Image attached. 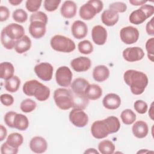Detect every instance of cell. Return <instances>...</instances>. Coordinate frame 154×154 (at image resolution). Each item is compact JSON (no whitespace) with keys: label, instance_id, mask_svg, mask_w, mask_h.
<instances>
[{"label":"cell","instance_id":"1","mask_svg":"<svg viewBox=\"0 0 154 154\" xmlns=\"http://www.w3.org/2000/svg\"><path fill=\"white\" fill-rule=\"evenodd\" d=\"M123 79L129 86L132 93L135 95L143 93L149 83V79L146 73L133 69L125 71L123 74Z\"/></svg>","mask_w":154,"mask_h":154},{"label":"cell","instance_id":"2","mask_svg":"<svg viewBox=\"0 0 154 154\" xmlns=\"http://www.w3.org/2000/svg\"><path fill=\"white\" fill-rule=\"evenodd\" d=\"M23 92L28 96H34L40 102L46 100L50 96L51 91L48 87L43 85L36 79L26 81L22 87Z\"/></svg>","mask_w":154,"mask_h":154},{"label":"cell","instance_id":"3","mask_svg":"<svg viewBox=\"0 0 154 154\" xmlns=\"http://www.w3.org/2000/svg\"><path fill=\"white\" fill-rule=\"evenodd\" d=\"M54 99L56 105L62 110H67L74 107V93L69 89H56L54 93Z\"/></svg>","mask_w":154,"mask_h":154},{"label":"cell","instance_id":"4","mask_svg":"<svg viewBox=\"0 0 154 154\" xmlns=\"http://www.w3.org/2000/svg\"><path fill=\"white\" fill-rule=\"evenodd\" d=\"M103 8V2L99 0H90L82 5L79 11V16L82 19L90 20L99 13Z\"/></svg>","mask_w":154,"mask_h":154},{"label":"cell","instance_id":"5","mask_svg":"<svg viewBox=\"0 0 154 154\" xmlns=\"http://www.w3.org/2000/svg\"><path fill=\"white\" fill-rule=\"evenodd\" d=\"M50 45L54 50L65 53H70L76 48V45L72 39L60 34L55 35L51 38Z\"/></svg>","mask_w":154,"mask_h":154},{"label":"cell","instance_id":"6","mask_svg":"<svg viewBox=\"0 0 154 154\" xmlns=\"http://www.w3.org/2000/svg\"><path fill=\"white\" fill-rule=\"evenodd\" d=\"M154 13V7L150 4L141 5L140 8L133 11L129 16V22L135 25L143 23Z\"/></svg>","mask_w":154,"mask_h":154},{"label":"cell","instance_id":"7","mask_svg":"<svg viewBox=\"0 0 154 154\" xmlns=\"http://www.w3.org/2000/svg\"><path fill=\"white\" fill-rule=\"evenodd\" d=\"M73 73L67 66L58 67L55 73V80L57 84L61 87H69L72 82Z\"/></svg>","mask_w":154,"mask_h":154},{"label":"cell","instance_id":"8","mask_svg":"<svg viewBox=\"0 0 154 154\" xmlns=\"http://www.w3.org/2000/svg\"><path fill=\"white\" fill-rule=\"evenodd\" d=\"M70 122L76 127H85L88 122V115L81 108H73L69 116Z\"/></svg>","mask_w":154,"mask_h":154},{"label":"cell","instance_id":"9","mask_svg":"<svg viewBox=\"0 0 154 154\" xmlns=\"http://www.w3.org/2000/svg\"><path fill=\"white\" fill-rule=\"evenodd\" d=\"M139 35L138 30L132 26L123 27L120 31V39L126 45H132L136 43L139 38Z\"/></svg>","mask_w":154,"mask_h":154},{"label":"cell","instance_id":"10","mask_svg":"<svg viewBox=\"0 0 154 154\" xmlns=\"http://www.w3.org/2000/svg\"><path fill=\"white\" fill-rule=\"evenodd\" d=\"M34 70L36 75L42 81H49L52 78L54 67L49 63L43 62L35 65Z\"/></svg>","mask_w":154,"mask_h":154},{"label":"cell","instance_id":"11","mask_svg":"<svg viewBox=\"0 0 154 154\" xmlns=\"http://www.w3.org/2000/svg\"><path fill=\"white\" fill-rule=\"evenodd\" d=\"M91 133L96 139L104 138L110 134L108 126L104 119L96 120L93 123L91 126Z\"/></svg>","mask_w":154,"mask_h":154},{"label":"cell","instance_id":"12","mask_svg":"<svg viewBox=\"0 0 154 154\" xmlns=\"http://www.w3.org/2000/svg\"><path fill=\"white\" fill-rule=\"evenodd\" d=\"M122 55L126 61L132 63L141 60L144 57V52L140 47H129L123 50Z\"/></svg>","mask_w":154,"mask_h":154},{"label":"cell","instance_id":"13","mask_svg":"<svg viewBox=\"0 0 154 154\" xmlns=\"http://www.w3.org/2000/svg\"><path fill=\"white\" fill-rule=\"evenodd\" d=\"M3 29L9 38L16 42L25 35L23 27L17 23H11L8 24Z\"/></svg>","mask_w":154,"mask_h":154},{"label":"cell","instance_id":"14","mask_svg":"<svg viewBox=\"0 0 154 154\" xmlns=\"http://www.w3.org/2000/svg\"><path fill=\"white\" fill-rule=\"evenodd\" d=\"M72 68L77 72L87 71L91 66V61L86 57H79L73 59L70 62Z\"/></svg>","mask_w":154,"mask_h":154},{"label":"cell","instance_id":"15","mask_svg":"<svg viewBox=\"0 0 154 154\" xmlns=\"http://www.w3.org/2000/svg\"><path fill=\"white\" fill-rule=\"evenodd\" d=\"M107 31L101 25L94 26L91 30V38L97 45H103L107 39Z\"/></svg>","mask_w":154,"mask_h":154},{"label":"cell","instance_id":"16","mask_svg":"<svg viewBox=\"0 0 154 154\" xmlns=\"http://www.w3.org/2000/svg\"><path fill=\"white\" fill-rule=\"evenodd\" d=\"M46 24L41 21H32L29 26V32L31 35L35 38L39 39L43 37L46 31Z\"/></svg>","mask_w":154,"mask_h":154},{"label":"cell","instance_id":"17","mask_svg":"<svg viewBox=\"0 0 154 154\" xmlns=\"http://www.w3.org/2000/svg\"><path fill=\"white\" fill-rule=\"evenodd\" d=\"M29 148L34 153H43L48 149V143L44 138L40 136H35L32 137L30 140Z\"/></svg>","mask_w":154,"mask_h":154},{"label":"cell","instance_id":"18","mask_svg":"<svg viewBox=\"0 0 154 154\" xmlns=\"http://www.w3.org/2000/svg\"><path fill=\"white\" fill-rule=\"evenodd\" d=\"M71 32L76 39H82L86 37L88 32L87 24L82 20H75L72 25Z\"/></svg>","mask_w":154,"mask_h":154},{"label":"cell","instance_id":"19","mask_svg":"<svg viewBox=\"0 0 154 154\" xmlns=\"http://www.w3.org/2000/svg\"><path fill=\"white\" fill-rule=\"evenodd\" d=\"M102 103L103 106L108 109H116L121 105V99L116 93H108L103 97Z\"/></svg>","mask_w":154,"mask_h":154},{"label":"cell","instance_id":"20","mask_svg":"<svg viewBox=\"0 0 154 154\" xmlns=\"http://www.w3.org/2000/svg\"><path fill=\"white\" fill-rule=\"evenodd\" d=\"M119 14L116 11L107 9L103 11L101 14V20L102 23L108 26L115 25L119 21Z\"/></svg>","mask_w":154,"mask_h":154},{"label":"cell","instance_id":"21","mask_svg":"<svg viewBox=\"0 0 154 154\" xmlns=\"http://www.w3.org/2000/svg\"><path fill=\"white\" fill-rule=\"evenodd\" d=\"M77 6L72 1H66L63 2L60 8V13L62 16L66 19H71L76 14Z\"/></svg>","mask_w":154,"mask_h":154},{"label":"cell","instance_id":"22","mask_svg":"<svg viewBox=\"0 0 154 154\" xmlns=\"http://www.w3.org/2000/svg\"><path fill=\"white\" fill-rule=\"evenodd\" d=\"M132 131L135 137L138 138H143L148 134L149 127L146 122L143 120H138L135 122L133 125Z\"/></svg>","mask_w":154,"mask_h":154},{"label":"cell","instance_id":"23","mask_svg":"<svg viewBox=\"0 0 154 154\" xmlns=\"http://www.w3.org/2000/svg\"><path fill=\"white\" fill-rule=\"evenodd\" d=\"M109 73V70L106 66L98 65L93 70V78L96 82H102L108 78Z\"/></svg>","mask_w":154,"mask_h":154},{"label":"cell","instance_id":"24","mask_svg":"<svg viewBox=\"0 0 154 154\" xmlns=\"http://www.w3.org/2000/svg\"><path fill=\"white\" fill-rule=\"evenodd\" d=\"M89 82L85 79L78 78L75 79L71 84L72 91L78 94L85 95V91L89 85Z\"/></svg>","mask_w":154,"mask_h":154},{"label":"cell","instance_id":"25","mask_svg":"<svg viewBox=\"0 0 154 154\" xmlns=\"http://www.w3.org/2000/svg\"><path fill=\"white\" fill-rule=\"evenodd\" d=\"M31 47V40L29 37L26 35L16 42L14 49L18 54H23L30 49Z\"/></svg>","mask_w":154,"mask_h":154},{"label":"cell","instance_id":"26","mask_svg":"<svg viewBox=\"0 0 154 154\" xmlns=\"http://www.w3.org/2000/svg\"><path fill=\"white\" fill-rule=\"evenodd\" d=\"M85 95L88 100L99 99L102 95V89L97 84H89L85 90Z\"/></svg>","mask_w":154,"mask_h":154},{"label":"cell","instance_id":"27","mask_svg":"<svg viewBox=\"0 0 154 154\" xmlns=\"http://www.w3.org/2000/svg\"><path fill=\"white\" fill-rule=\"evenodd\" d=\"M14 67L10 62H2L0 64V76L1 79L7 80L14 76Z\"/></svg>","mask_w":154,"mask_h":154},{"label":"cell","instance_id":"28","mask_svg":"<svg viewBox=\"0 0 154 154\" xmlns=\"http://www.w3.org/2000/svg\"><path fill=\"white\" fill-rule=\"evenodd\" d=\"M14 128H16L19 131H25L29 126V120L27 117L22 114L16 113L14 122Z\"/></svg>","mask_w":154,"mask_h":154},{"label":"cell","instance_id":"29","mask_svg":"<svg viewBox=\"0 0 154 154\" xmlns=\"http://www.w3.org/2000/svg\"><path fill=\"white\" fill-rule=\"evenodd\" d=\"M20 85V78L16 75H14L11 78L5 80L4 87L7 91L10 93L16 92L19 88Z\"/></svg>","mask_w":154,"mask_h":154},{"label":"cell","instance_id":"30","mask_svg":"<svg viewBox=\"0 0 154 154\" xmlns=\"http://www.w3.org/2000/svg\"><path fill=\"white\" fill-rule=\"evenodd\" d=\"M23 142V136L17 132H13L8 135L6 140V143L8 145L14 148H18L22 144Z\"/></svg>","mask_w":154,"mask_h":154},{"label":"cell","instance_id":"31","mask_svg":"<svg viewBox=\"0 0 154 154\" xmlns=\"http://www.w3.org/2000/svg\"><path fill=\"white\" fill-rule=\"evenodd\" d=\"M98 150L102 154H112L114 152L115 146L110 140H104L99 143Z\"/></svg>","mask_w":154,"mask_h":154},{"label":"cell","instance_id":"32","mask_svg":"<svg viewBox=\"0 0 154 154\" xmlns=\"http://www.w3.org/2000/svg\"><path fill=\"white\" fill-rule=\"evenodd\" d=\"M120 117L121 120L125 125H130L135 122L137 116L132 109H125L122 111L120 114Z\"/></svg>","mask_w":154,"mask_h":154},{"label":"cell","instance_id":"33","mask_svg":"<svg viewBox=\"0 0 154 154\" xmlns=\"http://www.w3.org/2000/svg\"><path fill=\"white\" fill-rule=\"evenodd\" d=\"M106 123L110 134L117 132L120 128V123L119 119L116 116H109L104 119Z\"/></svg>","mask_w":154,"mask_h":154},{"label":"cell","instance_id":"34","mask_svg":"<svg viewBox=\"0 0 154 154\" xmlns=\"http://www.w3.org/2000/svg\"><path fill=\"white\" fill-rule=\"evenodd\" d=\"M36 106V102L31 99H26L23 100L20 105L21 111L25 113H29L33 111L35 109Z\"/></svg>","mask_w":154,"mask_h":154},{"label":"cell","instance_id":"35","mask_svg":"<svg viewBox=\"0 0 154 154\" xmlns=\"http://www.w3.org/2000/svg\"><path fill=\"white\" fill-rule=\"evenodd\" d=\"M78 48L79 52L84 55L90 54L93 51V46L92 43L87 40L80 42L78 45Z\"/></svg>","mask_w":154,"mask_h":154},{"label":"cell","instance_id":"36","mask_svg":"<svg viewBox=\"0 0 154 154\" xmlns=\"http://www.w3.org/2000/svg\"><path fill=\"white\" fill-rule=\"evenodd\" d=\"M12 17L14 20L18 23H24L28 19L27 13L22 8L15 10L13 12Z\"/></svg>","mask_w":154,"mask_h":154},{"label":"cell","instance_id":"37","mask_svg":"<svg viewBox=\"0 0 154 154\" xmlns=\"http://www.w3.org/2000/svg\"><path fill=\"white\" fill-rule=\"evenodd\" d=\"M1 42L2 46L7 49L10 50L14 48L16 41L11 40L9 38L6 33L5 32L4 30L2 29L1 34Z\"/></svg>","mask_w":154,"mask_h":154},{"label":"cell","instance_id":"38","mask_svg":"<svg viewBox=\"0 0 154 154\" xmlns=\"http://www.w3.org/2000/svg\"><path fill=\"white\" fill-rule=\"evenodd\" d=\"M42 1L41 0H27L25 3L26 8L32 13H35L40 8Z\"/></svg>","mask_w":154,"mask_h":154},{"label":"cell","instance_id":"39","mask_svg":"<svg viewBox=\"0 0 154 154\" xmlns=\"http://www.w3.org/2000/svg\"><path fill=\"white\" fill-rule=\"evenodd\" d=\"M44 8L45 9L49 12L55 11L60 4L61 3L60 0H45L44 1Z\"/></svg>","mask_w":154,"mask_h":154},{"label":"cell","instance_id":"40","mask_svg":"<svg viewBox=\"0 0 154 154\" xmlns=\"http://www.w3.org/2000/svg\"><path fill=\"white\" fill-rule=\"evenodd\" d=\"M134 108L138 113L143 114L147 112L148 106L146 102L142 100H137L134 103Z\"/></svg>","mask_w":154,"mask_h":154},{"label":"cell","instance_id":"41","mask_svg":"<svg viewBox=\"0 0 154 154\" xmlns=\"http://www.w3.org/2000/svg\"><path fill=\"white\" fill-rule=\"evenodd\" d=\"M48 20V18L47 15L43 11H37L35 13H33L31 15L30 19H29L30 22L32 21L38 20V21L43 22L45 24H47Z\"/></svg>","mask_w":154,"mask_h":154},{"label":"cell","instance_id":"42","mask_svg":"<svg viewBox=\"0 0 154 154\" xmlns=\"http://www.w3.org/2000/svg\"><path fill=\"white\" fill-rule=\"evenodd\" d=\"M153 46H154V38L152 37L148 39L146 43V49L147 52V57L149 60L153 62Z\"/></svg>","mask_w":154,"mask_h":154},{"label":"cell","instance_id":"43","mask_svg":"<svg viewBox=\"0 0 154 154\" xmlns=\"http://www.w3.org/2000/svg\"><path fill=\"white\" fill-rule=\"evenodd\" d=\"M109 8L117 13H124L127 10V5L122 2H115L110 4Z\"/></svg>","mask_w":154,"mask_h":154},{"label":"cell","instance_id":"44","mask_svg":"<svg viewBox=\"0 0 154 154\" xmlns=\"http://www.w3.org/2000/svg\"><path fill=\"white\" fill-rule=\"evenodd\" d=\"M1 152L2 154H16L18 148L13 147L5 142L1 146Z\"/></svg>","mask_w":154,"mask_h":154},{"label":"cell","instance_id":"45","mask_svg":"<svg viewBox=\"0 0 154 154\" xmlns=\"http://www.w3.org/2000/svg\"><path fill=\"white\" fill-rule=\"evenodd\" d=\"M16 112L14 111H8L4 116V122L10 128H14L13 122Z\"/></svg>","mask_w":154,"mask_h":154},{"label":"cell","instance_id":"46","mask_svg":"<svg viewBox=\"0 0 154 154\" xmlns=\"http://www.w3.org/2000/svg\"><path fill=\"white\" fill-rule=\"evenodd\" d=\"M0 98H1V103L6 106H11L14 103V98L13 96H11V94H6V93L2 94L1 95Z\"/></svg>","mask_w":154,"mask_h":154},{"label":"cell","instance_id":"47","mask_svg":"<svg viewBox=\"0 0 154 154\" xmlns=\"http://www.w3.org/2000/svg\"><path fill=\"white\" fill-rule=\"evenodd\" d=\"M10 16V11L8 8L5 6L0 7V21L4 22L7 20Z\"/></svg>","mask_w":154,"mask_h":154},{"label":"cell","instance_id":"48","mask_svg":"<svg viewBox=\"0 0 154 154\" xmlns=\"http://www.w3.org/2000/svg\"><path fill=\"white\" fill-rule=\"evenodd\" d=\"M153 20L154 17H152L150 20H149L146 26V31L148 35L153 36L154 35V27H153Z\"/></svg>","mask_w":154,"mask_h":154},{"label":"cell","instance_id":"49","mask_svg":"<svg viewBox=\"0 0 154 154\" xmlns=\"http://www.w3.org/2000/svg\"><path fill=\"white\" fill-rule=\"evenodd\" d=\"M7 135V129L2 125H0V141H3Z\"/></svg>","mask_w":154,"mask_h":154},{"label":"cell","instance_id":"50","mask_svg":"<svg viewBox=\"0 0 154 154\" xmlns=\"http://www.w3.org/2000/svg\"><path fill=\"white\" fill-rule=\"evenodd\" d=\"M129 3L131 4L132 5H135V6H138V5H144L147 1H142V0H129Z\"/></svg>","mask_w":154,"mask_h":154},{"label":"cell","instance_id":"51","mask_svg":"<svg viewBox=\"0 0 154 154\" xmlns=\"http://www.w3.org/2000/svg\"><path fill=\"white\" fill-rule=\"evenodd\" d=\"M149 116L150 118L153 120L154 119V113H153V102H152L150 105V107L149 108Z\"/></svg>","mask_w":154,"mask_h":154},{"label":"cell","instance_id":"52","mask_svg":"<svg viewBox=\"0 0 154 154\" xmlns=\"http://www.w3.org/2000/svg\"><path fill=\"white\" fill-rule=\"evenodd\" d=\"M22 2V0H9L8 1V2L14 6L19 5Z\"/></svg>","mask_w":154,"mask_h":154},{"label":"cell","instance_id":"53","mask_svg":"<svg viewBox=\"0 0 154 154\" xmlns=\"http://www.w3.org/2000/svg\"><path fill=\"white\" fill-rule=\"evenodd\" d=\"M99 152H97L95 149L94 148H89L87 150H86L84 152V153H96V154H98Z\"/></svg>","mask_w":154,"mask_h":154},{"label":"cell","instance_id":"54","mask_svg":"<svg viewBox=\"0 0 154 154\" xmlns=\"http://www.w3.org/2000/svg\"><path fill=\"white\" fill-rule=\"evenodd\" d=\"M146 152H150V151L146 150V149H141V150H139L137 153H146Z\"/></svg>","mask_w":154,"mask_h":154}]
</instances>
